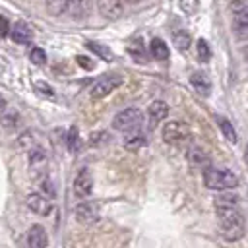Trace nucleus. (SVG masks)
Wrapping results in <instances>:
<instances>
[{"label": "nucleus", "mask_w": 248, "mask_h": 248, "mask_svg": "<svg viewBox=\"0 0 248 248\" xmlns=\"http://www.w3.org/2000/svg\"><path fill=\"white\" fill-rule=\"evenodd\" d=\"M145 143H147V136H145L143 132H140V130L126 132V138H124V141H122V145H124L126 149H130V151H136V149L143 147Z\"/></svg>", "instance_id": "18"}, {"label": "nucleus", "mask_w": 248, "mask_h": 248, "mask_svg": "<svg viewBox=\"0 0 248 248\" xmlns=\"http://www.w3.org/2000/svg\"><path fill=\"white\" fill-rule=\"evenodd\" d=\"M186 157H188V161H190L194 167H202V169H205V167L209 165V157H207V153H205L202 147H198V145L188 147V149H186Z\"/></svg>", "instance_id": "19"}, {"label": "nucleus", "mask_w": 248, "mask_h": 248, "mask_svg": "<svg viewBox=\"0 0 248 248\" xmlns=\"http://www.w3.org/2000/svg\"><path fill=\"white\" fill-rule=\"evenodd\" d=\"M76 62L81 66V68H85V70H93L95 68V62L91 60V58H87V56H83V54H79V56H76Z\"/></svg>", "instance_id": "32"}, {"label": "nucleus", "mask_w": 248, "mask_h": 248, "mask_svg": "<svg viewBox=\"0 0 248 248\" xmlns=\"http://www.w3.org/2000/svg\"><path fill=\"white\" fill-rule=\"evenodd\" d=\"M190 83H192V87H194L202 97H209V93H211V81H209V78H207L205 74L194 72V74L190 76Z\"/></svg>", "instance_id": "17"}, {"label": "nucleus", "mask_w": 248, "mask_h": 248, "mask_svg": "<svg viewBox=\"0 0 248 248\" xmlns=\"http://www.w3.org/2000/svg\"><path fill=\"white\" fill-rule=\"evenodd\" d=\"M93 192V176L89 172V169H79L76 178H74V196L79 200L89 198V194Z\"/></svg>", "instance_id": "7"}, {"label": "nucleus", "mask_w": 248, "mask_h": 248, "mask_svg": "<svg viewBox=\"0 0 248 248\" xmlns=\"http://www.w3.org/2000/svg\"><path fill=\"white\" fill-rule=\"evenodd\" d=\"M10 33V25H8V19L4 16H0V37H6Z\"/></svg>", "instance_id": "35"}, {"label": "nucleus", "mask_w": 248, "mask_h": 248, "mask_svg": "<svg viewBox=\"0 0 248 248\" xmlns=\"http://www.w3.org/2000/svg\"><path fill=\"white\" fill-rule=\"evenodd\" d=\"M107 140H108V134H107V132H95V134L89 136V143H91V145H101V143H105Z\"/></svg>", "instance_id": "31"}, {"label": "nucleus", "mask_w": 248, "mask_h": 248, "mask_svg": "<svg viewBox=\"0 0 248 248\" xmlns=\"http://www.w3.org/2000/svg\"><path fill=\"white\" fill-rule=\"evenodd\" d=\"M17 145H19L21 149H25V151H31V149H35V147H41V143H39V134H37L35 130L23 132V134L17 138Z\"/></svg>", "instance_id": "20"}, {"label": "nucleus", "mask_w": 248, "mask_h": 248, "mask_svg": "<svg viewBox=\"0 0 248 248\" xmlns=\"http://www.w3.org/2000/svg\"><path fill=\"white\" fill-rule=\"evenodd\" d=\"M172 41H174V46L184 52V50L190 48L192 35H190V31H186V29H176V31L172 33Z\"/></svg>", "instance_id": "22"}, {"label": "nucleus", "mask_w": 248, "mask_h": 248, "mask_svg": "<svg viewBox=\"0 0 248 248\" xmlns=\"http://www.w3.org/2000/svg\"><path fill=\"white\" fill-rule=\"evenodd\" d=\"M25 203L37 215H48L52 211V200L45 194H29L25 198Z\"/></svg>", "instance_id": "9"}, {"label": "nucleus", "mask_w": 248, "mask_h": 248, "mask_svg": "<svg viewBox=\"0 0 248 248\" xmlns=\"http://www.w3.org/2000/svg\"><path fill=\"white\" fill-rule=\"evenodd\" d=\"M35 89L43 91V95H46V97H54V89H52L50 85H46L45 81H39V83H35Z\"/></svg>", "instance_id": "34"}, {"label": "nucleus", "mask_w": 248, "mask_h": 248, "mask_svg": "<svg viewBox=\"0 0 248 248\" xmlns=\"http://www.w3.org/2000/svg\"><path fill=\"white\" fill-rule=\"evenodd\" d=\"M242 54H244V58H246V60H248V45H246V46H244V50H242Z\"/></svg>", "instance_id": "38"}, {"label": "nucleus", "mask_w": 248, "mask_h": 248, "mask_svg": "<svg viewBox=\"0 0 248 248\" xmlns=\"http://www.w3.org/2000/svg\"><path fill=\"white\" fill-rule=\"evenodd\" d=\"M66 143H68V149H70L72 153H76V151L79 149L81 141H79V132H78V128H76V126H72V128L68 130V136H66Z\"/></svg>", "instance_id": "25"}, {"label": "nucleus", "mask_w": 248, "mask_h": 248, "mask_svg": "<svg viewBox=\"0 0 248 248\" xmlns=\"http://www.w3.org/2000/svg\"><path fill=\"white\" fill-rule=\"evenodd\" d=\"M91 52H95L99 58H103V60H114V52L108 48V46H105V45H101V43H95V41H89L87 45H85Z\"/></svg>", "instance_id": "24"}, {"label": "nucleus", "mask_w": 248, "mask_h": 248, "mask_svg": "<svg viewBox=\"0 0 248 248\" xmlns=\"http://www.w3.org/2000/svg\"><path fill=\"white\" fill-rule=\"evenodd\" d=\"M122 4H128V6H134V4H138L140 0H120Z\"/></svg>", "instance_id": "37"}, {"label": "nucleus", "mask_w": 248, "mask_h": 248, "mask_svg": "<svg viewBox=\"0 0 248 248\" xmlns=\"http://www.w3.org/2000/svg\"><path fill=\"white\" fill-rule=\"evenodd\" d=\"M203 184L209 190H234L238 186L236 174H232L227 169H217V167H205L203 169Z\"/></svg>", "instance_id": "2"}, {"label": "nucleus", "mask_w": 248, "mask_h": 248, "mask_svg": "<svg viewBox=\"0 0 248 248\" xmlns=\"http://www.w3.org/2000/svg\"><path fill=\"white\" fill-rule=\"evenodd\" d=\"M29 60L33 64H37V66H43V64H46V52L41 46H33L29 50Z\"/></svg>", "instance_id": "27"}, {"label": "nucleus", "mask_w": 248, "mask_h": 248, "mask_svg": "<svg viewBox=\"0 0 248 248\" xmlns=\"http://www.w3.org/2000/svg\"><path fill=\"white\" fill-rule=\"evenodd\" d=\"M2 124H4L6 128H14V126H17V114H16V112H10V114L2 116Z\"/></svg>", "instance_id": "33"}, {"label": "nucleus", "mask_w": 248, "mask_h": 248, "mask_svg": "<svg viewBox=\"0 0 248 248\" xmlns=\"http://www.w3.org/2000/svg\"><path fill=\"white\" fill-rule=\"evenodd\" d=\"M10 37L14 43H19V45H27L31 39H33V29L25 23V21H16L14 27L10 29Z\"/></svg>", "instance_id": "13"}, {"label": "nucleus", "mask_w": 248, "mask_h": 248, "mask_svg": "<svg viewBox=\"0 0 248 248\" xmlns=\"http://www.w3.org/2000/svg\"><path fill=\"white\" fill-rule=\"evenodd\" d=\"M74 213H76V219L79 223H83V225H95L101 219V209L93 202H81V203H78L76 209H74Z\"/></svg>", "instance_id": "8"}, {"label": "nucleus", "mask_w": 248, "mask_h": 248, "mask_svg": "<svg viewBox=\"0 0 248 248\" xmlns=\"http://www.w3.org/2000/svg\"><path fill=\"white\" fill-rule=\"evenodd\" d=\"M167 116H169V105H167L165 101L157 99V101L149 103V107H147V118H149L151 124H159V122H163Z\"/></svg>", "instance_id": "14"}, {"label": "nucleus", "mask_w": 248, "mask_h": 248, "mask_svg": "<svg viewBox=\"0 0 248 248\" xmlns=\"http://www.w3.org/2000/svg\"><path fill=\"white\" fill-rule=\"evenodd\" d=\"M215 120H217V126L221 128V132H223V136H225V140H227V141H231V143H236V140H238V136H236V130L232 128V124H231V120H227L225 116H217Z\"/></svg>", "instance_id": "23"}, {"label": "nucleus", "mask_w": 248, "mask_h": 248, "mask_svg": "<svg viewBox=\"0 0 248 248\" xmlns=\"http://www.w3.org/2000/svg\"><path fill=\"white\" fill-rule=\"evenodd\" d=\"M149 52H151V56H153L155 60H167V58H169V46H167V43H165L163 39H159V37L151 39V43H149Z\"/></svg>", "instance_id": "21"}, {"label": "nucleus", "mask_w": 248, "mask_h": 248, "mask_svg": "<svg viewBox=\"0 0 248 248\" xmlns=\"http://www.w3.org/2000/svg\"><path fill=\"white\" fill-rule=\"evenodd\" d=\"M66 14H70L74 19H83L89 12V0H66Z\"/></svg>", "instance_id": "15"}, {"label": "nucleus", "mask_w": 248, "mask_h": 248, "mask_svg": "<svg viewBox=\"0 0 248 248\" xmlns=\"http://www.w3.org/2000/svg\"><path fill=\"white\" fill-rule=\"evenodd\" d=\"M29 157V172L33 178H43L46 174V165H48V157H46V151L43 147H35L31 151H27Z\"/></svg>", "instance_id": "6"}, {"label": "nucleus", "mask_w": 248, "mask_h": 248, "mask_svg": "<svg viewBox=\"0 0 248 248\" xmlns=\"http://www.w3.org/2000/svg\"><path fill=\"white\" fill-rule=\"evenodd\" d=\"M198 6H200L198 0H180V8H182V12L188 14V16H190V14H196Z\"/></svg>", "instance_id": "30"}, {"label": "nucleus", "mask_w": 248, "mask_h": 248, "mask_svg": "<svg viewBox=\"0 0 248 248\" xmlns=\"http://www.w3.org/2000/svg\"><path fill=\"white\" fill-rule=\"evenodd\" d=\"M232 27L238 39L248 41V4L234 8V16H232Z\"/></svg>", "instance_id": "10"}, {"label": "nucleus", "mask_w": 248, "mask_h": 248, "mask_svg": "<svg viewBox=\"0 0 248 248\" xmlns=\"http://www.w3.org/2000/svg\"><path fill=\"white\" fill-rule=\"evenodd\" d=\"M97 8L101 16H105L107 19H116L122 16L124 4L120 0H97Z\"/></svg>", "instance_id": "12"}, {"label": "nucleus", "mask_w": 248, "mask_h": 248, "mask_svg": "<svg viewBox=\"0 0 248 248\" xmlns=\"http://www.w3.org/2000/svg\"><path fill=\"white\" fill-rule=\"evenodd\" d=\"M128 54L138 62V64H147V50L143 46V41L140 37H134L128 43Z\"/></svg>", "instance_id": "16"}, {"label": "nucleus", "mask_w": 248, "mask_h": 248, "mask_svg": "<svg viewBox=\"0 0 248 248\" xmlns=\"http://www.w3.org/2000/svg\"><path fill=\"white\" fill-rule=\"evenodd\" d=\"M45 6L52 16H58L66 10V0H45Z\"/></svg>", "instance_id": "28"}, {"label": "nucleus", "mask_w": 248, "mask_h": 248, "mask_svg": "<svg viewBox=\"0 0 248 248\" xmlns=\"http://www.w3.org/2000/svg\"><path fill=\"white\" fill-rule=\"evenodd\" d=\"M161 134H163L165 143L176 145V143L186 141V138L190 136V128H188L184 122H180V120H170V122H167V124L163 126Z\"/></svg>", "instance_id": "5"}, {"label": "nucleus", "mask_w": 248, "mask_h": 248, "mask_svg": "<svg viewBox=\"0 0 248 248\" xmlns=\"http://www.w3.org/2000/svg\"><path fill=\"white\" fill-rule=\"evenodd\" d=\"M215 213L221 225V232L227 240H240L244 236V217L238 209V198L221 194L215 198Z\"/></svg>", "instance_id": "1"}, {"label": "nucleus", "mask_w": 248, "mask_h": 248, "mask_svg": "<svg viewBox=\"0 0 248 248\" xmlns=\"http://www.w3.org/2000/svg\"><path fill=\"white\" fill-rule=\"evenodd\" d=\"M122 76L118 74H107V76H101L89 89V95L91 99H103L107 95H110L114 89H118L122 85Z\"/></svg>", "instance_id": "4"}, {"label": "nucleus", "mask_w": 248, "mask_h": 248, "mask_svg": "<svg viewBox=\"0 0 248 248\" xmlns=\"http://www.w3.org/2000/svg\"><path fill=\"white\" fill-rule=\"evenodd\" d=\"M27 246L31 248H45L48 244V234L45 231L43 225H33L29 231H27V238H25Z\"/></svg>", "instance_id": "11"}, {"label": "nucleus", "mask_w": 248, "mask_h": 248, "mask_svg": "<svg viewBox=\"0 0 248 248\" xmlns=\"http://www.w3.org/2000/svg\"><path fill=\"white\" fill-rule=\"evenodd\" d=\"M143 124V114L140 108L136 107H128L124 110H120L114 118H112V128L118 130V132H134V130H140Z\"/></svg>", "instance_id": "3"}, {"label": "nucleus", "mask_w": 248, "mask_h": 248, "mask_svg": "<svg viewBox=\"0 0 248 248\" xmlns=\"http://www.w3.org/2000/svg\"><path fill=\"white\" fill-rule=\"evenodd\" d=\"M4 112H6V99L0 95V116H2Z\"/></svg>", "instance_id": "36"}, {"label": "nucleus", "mask_w": 248, "mask_h": 248, "mask_svg": "<svg viewBox=\"0 0 248 248\" xmlns=\"http://www.w3.org/2000/svg\"><path fill=\"white\" fill-rule=\"evenodd\" d=\"M39 188H41V192H43L45 196H48L50 200H52V198L56 196V190L52 188V182H50L48 178H45V176L41 178V186H39Z\"/></svg>", "instance_id": "29"}, {"label": "nucleus", "mask_w": 248, "mask_h": 248, "mask_svg": "<svg viewBox=\"0 0 248 248\" xmlns=\"http://www.w3.org/2000/svg\"><path fill=\"white\" fill-rule=\"evenodd\" d=\"M196 50H198V58H200L202 62H209V58H211V48H209V43H207L205 39H198Z\"/></svg>", "instance_id": "26"}]
</instances>
